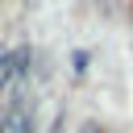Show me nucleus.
Segmentation results:
<instances>
[{
	"instance_id": "3",
	"label": "nucleus",
	"mask_w": 133,
	"mask_h": 133,
	"mask_svg": "<svg viewBox=\"0 0 133 133\" xmlns=\"http://www.w3.org/2000/svg\"><path fill=\"white\" fill-rule=\"evenodd\" d=\"M0 133H4V116H0Z\"/></svg>"
},
{
	"instance_id": "2",
	"label": "nucleus",
	"mask_w": 133,
	"mask_h": 133,
	"mask_svg": "<svg viewBox=\"0 0 133 133\" xmlns=\"http://www.w3.org/2000/svg\"><path fill=\"white\" fill-rule=\"evenodd\" d=\"M12 133H33V121H29V108L25 104H17V112H12V125H8Z\"/></svg>"
},
{
	"instance_id": "1",
	"label": "nucleus",
	"mask_w": 133,
	"mask_h": 133,
	"mask_svg": "<svg viewBox=\"0 0 133 133\" xmlns=\"http://www.w3.org/2000/svg\"><path fill=\"white\" fill-rule=\"evenodd\" d=\"M29 62H33V54H29L25 46L4 50V54H0V91H8V87H17V83H25Z\"/></svg>"
}]
</instances>
